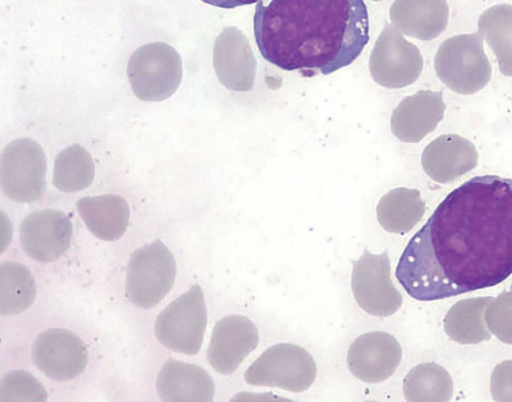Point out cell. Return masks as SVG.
<instances>
[{"label":"cell","mask_w":512,"mask_h":402,"mask_svg":"<svg viewBox=\"0 0 512 402\" xmlns=\"http://www.w3.org/2000/svg\"><path fill=\"white\" fill-rule=\"evenodd\" d=\"M512 274V179L476 176L452 190L406 245L395 276L433 301L500 284Z\"/></svg>","instance_id":"cell-1"},{"label":"cell","mask_w":512,"mask_h":402,"mask_svg":"<svg viewBox=\"0 0 512 402\" xmlns=\"http://www.w3.org/2000/svg\"><path fill=\"white\" fill-rule=\"evenodd\" d=\"M253 28L266 61L303 76L351 64L369 40L364 0H261Z\"/></svg>","instance_id":"cell-2"},{"label":"cell","mask_w":512,"mask_h":402,"mask_svg":"<svg viewBox=\"0 0 512 402\" xmlns=\"http://www.w3.org/2000/svg\"><path fill=\"white\" fill-rule=\"evenodd\" d=\"M434 68L438 78L449 89L463 95L484 88L492 75L483 38L478 32L446 39L437 50Z\"/></svg>","instance_id":"cell-3"},{"label":"cell","mask_w":512,"mask_h":402,"mask_svg":"<svg viewBox=\"0 0 512 402\" xmlns=\"http://www.w3.org/2000/svg\"><path fill=\"white\" fill-rule=\"evenodd\" d=\"M182 60L171 45L152 42L131 55L127 76L134 95L141 101L159 102L172 96L182 79Z\"/></svg>","instance_id":"cell-4"},{"label":"cell","mask_w":512,"mask_h":402,"mask_svg":"<svg viewBox=\"0 0 512 402\" xmlns=\"http://www.w3.org/2000/svg\"><path fill=\"white\" fill-rule=\"evenodd\" d=\"M175 276L174 255L157 239L132 253L127 266L126 296L137 307L152 308L170 292Z\"/></svg>","instance_id":"cell-5"},{"label":"cell","mask_w":512,"mask_h":402,"mask_svg":"<svg viewBox=\"0 0 512 402\" xmlns=\"http://www.w3.org/2000/svg\"><path fill=\"white\" fill-rule=\"evenodd\" d=\"M206 324L203 290L195 284L160 312L155 320L154 333L164 347L195 355L201 349Z\"/></svg>","instance_id":"cell-6"},{"label":"cell","mask_w":512,"mask_h":402,"mask_svg":"<svg viewBox=\"0 0 512 402\" xmlns=\"http://www.w3.org/2000/svg\"><path fill=\"white\" fill-rule=\"evenodd\" d=\"M47 161L41 145L29 137L7 144L0 156L3 193L18 203L39 199L46 189Z\"/></svg>","instance_id":"cell-7"},{"label":"cell","mask_w":512,"mask_h":402,"mask_svg":"<svg viewBox=\"0 0 512 402\" xmlns=\"http://www.w3.org/2000/svg\"><path fill=\"white\" fill-rule=\"evenodd\" d=\"M316 374V363L308 351L298 345L280 343L263 352L244 377L253 386L278 387L297 393L307 390Z\"/></svg>","instance_id":"cell-8"},{"label":"cell","mask_w":512,"mask_h":402,"mask_svg":"<svg viewBox=\"0 0 512 402\" xmlns=\"http://www.w3.org/2000/svg\"><path fill=\"white\" fill-rule=\"evenodd\" d=\"M352 263L351 289L358 305L373 316L394 314L401 307L402 295L391 280L387 251L373 254L364 249L362 256Z\"/></svg>","instance_id":"cell-9"},{"label":"cell","mask_w":512,"mask_h":402,"mask_svg":"<svg viewBox=\"0 0 512 402\" xmlns=\"http://www.w3.org/2000/svg\"><path fill=\"white\" fill-rule=\"evenodd\" d=\"M369 69L379 85L396 89L414 83L423 69L422 55L402 33L386 24L372 49Z\"/></svg>","instance_id":"cell-10"},{"label":"cell","mask_w":512,"mask_h":402,"mask_svg":"<svg viewBox=\"0 0 512 402\" xmlns=\"http://www.w3.org/2000/svg\"><path fill=\"white\" fill-rule=\"evenodd\" d=\"M32 360L48 378L69 381L84 371L88 352L83 341L73 332L51 328L40 333L35 339Z\"/></svg>","instance_id":"cell-11"},{"label":"cell","mask_w":512,"mask_h":402,"mask_svg":"<svg viewBox=\"0 0 512 402\" xmlns=\"http://www.w3.org/2000/svg\"><path fill=\"white\" fill-rule=\"evenodd\" d=\"M73 226L70 218L56 209H40L28 214L19 228V239L32 259L48 263L69 249Z\"/></svg>","instance_id":"cell-12"},{"label":"cell","mask_w":512,"mask_h":402,"mask_svg":"<svg viewBox=\"0 0 512 402\" xmlns=\"http://www.w3.org/2000/svg\"><path fill=\"white\" fill-rule=\"evenodd\" d=\"M258 342V329L249 318L228 315L221 318L212 330L207 359L214 370L228 375L236 371Z\"/></svg>","instance_id":"cell-13"},{"label":"cell","mask_w":512,"mask_h":402,"mask_svg":"<svg viewBox=\"0 0 512 402\" xmlns=\"http://www.w3.org/2000/svg\"><path fill=\"white\" fill-rule=\"evenodd\" d=\"M401 357L402 349L395 337L383 331H373L353 341L347 354V365L357 379L379 383L395 372Z\"/></svg>","instance_id":"cell-14"},{"label":"cell","mask_w":512,"mask_h":402,"mask_svg":"<svg viewBox=\"0 0 512 402\" xmlns=\"http://www.w3.org/2000/svg\"><path fill=\"white\" fill-rule=\"evenodd\" d=\"M441 91L420 90L404 98L391 116V131L402 142L417 143L443 119Z\"/></svg>","instance_id":"cell-15"},{"label":"cell","mask_w":512,"mask_h":402,"mask_svg":"<svg viewBox=\"0 0 512 402\" xmlns=\"http://www.w3.org/2000/svg\"><path fill=\"white\" fill-rule=\"evenodd\" d=\"M425 173L446 184L474 169L478 152L472 142L455 134H445L430 142L421 157Z\"/></svg>","instance_id":"cell-16"},{"label":"cell","mask_w":512,"mask_h":402,"mask_svg":"<svg viewBox=\"0 0 512 402\" xmlns=\"http://www.w3.org/2000/svg\"><path fill=\"white\" fill-rule=\"evenodd\" d=\"M156 389L163 401L207 402L214 398L215 385L202 367L168 359L158 374Z\"/></svg>","instance_id":"cell-17"},{"label":"cell","mask_w":512,"mask_h":402,"mask_svg":"<svg viewBox=\"0 0 512 402\" xmlns=\"http://www.w3.org/2000/svg\"><path fill=\"white\" fill-rule=\"evenodd\" d=\"M390 18L404 35L428 41L445 30L449 7L446 0H396Z\"/></svg>","instance_id":"cell-18"},{"label":"cell","mask_w":512,"mask_h":402,"mask_svg":"<svg viewBox=\"0 0 512 402\" xmlns=\"http://www.w3.org/2000/svg\"><path fill=\"white\" fill-rule=\"evenodd\" d=\"M76 208L88 230L101 240L115 241L126 232L130 209L119 195L82 197L76 202Z\"/></svg>","instance_id":"cell-19"},{"label":"cell","mask_w":512,"mask_h":402,"mask_svg":"<svg viewBox=\"0 0 512 402\" xmlns=\"http://www.w3.org/2000/svg\"><path fill=\"white\" fill-rule=\"evenodd\" d=\"M248 42L243 34L233 27L226 28L216 39L213 64L220 82L231 90H249Z\"/></svg>","instance_id":"cell-20"},{"label":"cell","mask_w":512,"mask_h":402,"mask_svg":"<svg viewBox=\"0 0 512 402\" xmlns=\"http://www.w3.org/2000/svg\"><path fill=\"white\" fill-rule=\"evenodd\" d=\"M493 297L463 299L455 303L444 317V330L455 342L477 344L490 339L485 311Z\"/></svg>","instance_id":"cell-21"},{"label":"cell","mask_w":512,"mask_h":402,"mask_svg":"<svg viewBox=\"0 0 512 402\" xmlns=\"http://www.w3.org/2000/svg\"><path fill=\"white\" fill-rule=\"evenodd\" d=\"M376 213L378 222L386 231L404 234L421 220L425 203L418 190L399 187L380 199Z\"/></svg>","instance_id":"cell-22"},{"label":"cell","mask_w":512,"mask_h":402,"mask_svg":"<svg viewBox=\"0 0 512 402\" xmlns=\"http://www.w3.org/2000/svg\"><path fill=\"white\" fill-rule=\"evenodd\" d=\"M477 27L496 56L500 72L512 77V5L498 4L486 9Z\"/></svg>","instance_id":"cell-23"},{"label":"cell","mask_w":512,"mask_h":402,"mask_svg":"<svg viewBox=\"0 0 512 402\" xmlns=\"http://www.w3.org/2000/svg\"><path fill=\"white\" fill-rule=\"evenodd\" d=\"M37 287L25 265L5 261L0 264V314L14 316L27 310L36 298Z\"/></svg>","instance_id":"cell-24"},{"label":"cell","mask_w":512,"mask_h":402,"mask_svg":"<svg viewBox=\"0 0 512 402\" xmlns=\"http://www.w3.org/2000/svg\"><path fill=\"white\" fill-rule=\"evenodd\" d=\"M407 401H450L453 382L450 374L436 363H422L412 368L403 380Z\"/></svg>","instance_id":"cell-25"},{"label":"cell","mask_w":512,"mask_h":402,"mask_svg":"<svg viewBox=\"0 0 512 402\" xmlns=\"http://www.w3.org/2000/svg\"><path fill=\"white\" fill-rule=\"evenodd\" d=\"M94 176L93 159L83 146L71 145L57 155L52 182L58 190L66 193L78 192L89 187Z\"/></svg>","instance_id":"cell-26"},{"label":"cell","mask_w":512,"mask_h":402,"mask_svg":"<svg viewBox=\"0 0 512 402\" xmlns=\"http://www.w3.org/2000/svg\"><path fill=\"white\" fill-rule=\"evenodd\" d=\"M47 392L42 383L25 370H14L0 381L1 401H46Z\"/></svg>","instance_id":"cell-27"},{"label":"cell","mask_w":512,"mask_h":402,"mask_svg":"<svg viewBox=\"0 0 512 402\" xmlns=\"http://www.w3.org/2000/svg\"><path fill=\"white\" fill-rule=\"evenodd\" d=\"M489 330L501 341L512 344V285L494 298L485 311Z\"/></svg>","instance_id":"cell-28"},{"label":"cell","mask_w":512,"mask_h":402,"mask_svg":"<svg viewBox=\"0 0 512 402\" xmlns=\"http://www.w3.org/2000/svg\"><path fill=\"white\" fill-rule=\"evenodd\" d=\"M490 391L495 401H512V360L495 366L491 374Z\"/></svg>","instance_id":"cell-29"},{"label":"cell","mask_w":512,"mask_h":402,"mask_svg":"<svg viewBox=\"0 0 512 402\" xmlns=\"http://www.w3.org/2000/svg\"><path fill=\"white\" fill-rule=\"evenodd\" d=\"M204 3L225 9H232L235 7L249 5L259 2L261 0H201Z\"/></svg>","instance_id":"cell-30"}]
</instances>
